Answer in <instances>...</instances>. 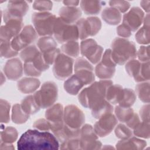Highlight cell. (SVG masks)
I'll list each match as a JSON object with an SVG mask.
<instances>
[{
    "instance_id": "cell-1",
    "label": "cell",
    "mask_w": 150,
    "mask_h": 150,
    "mask_svg": "<svg viewBox=\"0 0 150 150\" xmlns=\"http://www.w3.org/2000/svg\"><path fill=\"white\" fill-rule=\"evenodd\" d=\"M18 149H58L59 144L52 134L36 129H29L24 132L17 143Z\"/></svg>"
},
{
    "instance_id": "cell-2",
    "label": "cell",
    "mask_w": 150,
    "mask_h": 150,
    "mask_svg": "<svg viewBox=\"0 0 150 150\" xmlns=\"http://www.w3.org/2000/svg\"><path fill=\"white\" fill-rule=\"evenodd\" d=\"M111 84L112 82L110 80H101L91 83L79 94V102L83 106L92 108L105 100L107 90Z\"/></svg>"
},
{
    "instance_id": "cell-3",
    "label": "cell",
    "mask_w": 150,
    "mask_h": 150,
    "mask_svg": "<svg viewBox=\"0 0 150 150\" xmlns=\"http://www.w3.org/2000/svg\"><path fill=\"white\" fill-rule=\"evenodd\" d=\"M111 57L117 64H123L137 56V50L133 42L117 38L111 43Z\"/></svg>"
},
{
    "instance_id": "cell-4",
    "label": "cell",
    "mask_w": 150,
    "mask_h": 150,
    "mask_svg": "<svg viewBox=\"0 0 150 150\" xmlns=\"http://www.w3.org/2000/svg\"><path fill=\"white\" fill-rule=\"evenodd\" d=\"M53 34L56 40L60 43L76 41L79 38L77 26L66 22L60 17L56 18L53 28Z\"/></svg>"
},
{
    "instance_id": "cell-5",
    "label": "cell",
    "mask_w": 150,
    "mask_h": 150,
    "mask_svg": "<svg viewBox=\"0 0 150 150\" xmlns=\"http://www.w3.org/2000/svg\"><path fill=\"white\" fill-rule=\"evenodd\" d=\"M33 97L40 108H48L57 100V87L53 81L45 82L33 94Z\"/></svg>"
},
{
    "instance_id": "cell-6",
    "label": "cell",
    "mask_w": 150,
    "mask_h": 150,
    "mask_svg": "<svg viewBox=\"0 0 150 150\" xmlns=\"http://www.w3.org/2000/svg\"><path fill=\"white\" fill-rule=\"evenodd\" d=\"M56 18L55 15L50 13L40 12L33 13L32 15V22L38 34L40 36L53 35Z\"/></svg>"
},
{
    "instance_id": "cell-7",
    "label": "cell",
    "mask_w": 150,
    "mask_h": 150,
    "mask_svg": "<svg viewBox=\"0 0 150 150\" xmlns=\"http://www.w3.org/2000/svg\"><path fill=\"white\" fill-rule=\"evenodd\" d=\"M74 60L64 54H59L54 62L53 67V74L57 79L64 80L69 77L73 72Z\"/></svg>"
},
{
    "instance_id": "cell-8",
    "label": "cell",
    "mask_w": 150,
    "mask_h": 150,
    "mask_svg": "<svg viewBox=\"0 0 150 150\" xmlns=\"http://www.w3.org/2000/svg\"><path fill=\"white\" fill-rule=\"evenodd\" d=\"M80 144L81 149H99L102 144L91 125L85 124L80 129Z\"/></svg>"
},
{
    "instance_id": "cell-9",
    "label": "cell",
    "mask_w": 150,
    "mask_h": 150,
    "mask_svg": "<svg viewBox=\"0 0 150 150\" xmlns=\"http://www.w3.org/2000/svg\"><path fill=\"white\" fill-rule=\"evenodd\" d=\"M79 38L84 39L90 36L96 35L100 30L101 22L97 17H90L86 19H81L76 25Z\"/></svg>"
},
{
    "instance_id": "cell-10",
    "label": "cell",
    "mask_w": 150,
    "mask_h": 150,
    "mask_svg": "<svg viewBox=\"0 0 150 150\" xmlns=\"http://www.w3.org/2000/svg\"><path fill=\"white\" fill-rule=\"evenodd\" d=\"M37 38L35 30L31 25L26 26L19 35L11 41L12 47L16 52L23 49L33 42Z\"/></svg>"
},
{
    "instance_id": "cell-11",
    "label": "cell",
    "mask_w": 150,
    "mask_h": 150,
    "mask_svg": "<svg viewBox=\"0 0 150 150\" xmlns=\"http://www.w3.org/2000/svg\"><path fill=\"white\" fill-rule=\"evenodd\" d=\"M63 121L71 128L80 129L85 121V117L83 111L78 107L69 105L64 108Z\"/></svg>"
},
{
    "instance_id": "cell-12",
    "label": "cell",
    "mask_w": 150,
    "mask_h": 150,
    "mask_svg": "<svg viewBox=\"0 0 150 150\" xmlns=\"http://www.w3.org/2000/svg\"><path fill=\"white\" fill-rule=\"evenodd\" d=\"M80 52L81 54L90 62L96 64L101 58L103 49L101 46L98 45L94 40L88 39L81 42Z\"/></svg>"
},
{
    "instance_id": "cell-13",
    "label": "cell",
    "mask_w": 150,
    "mask_h": 150,
    "mask_svg": "<svg viewBox=\"0 0 150 150\" xmlns=\"http://www.w3.org/2000/svg\"><path fill=\"white\" fill-rule=\"evenodd\" d=\"M94 125V130L97 136L104 137L108 135L117 124L116 117L111 113L107 114L99 118Z\"/></svg>"
},
{
    "instance_id": "cell-14",
    "label": "cell",
    "mask_w": 150,
    "mask_h": 150,
    "mask_svg": "<svg viewBox=\"0 0 150 150\" xmlns=\"http://www.w3.org/2000/svg\"><path fill=\"white\" fill-rule=\"evenodd\" d=\"M1 28V40L11 41L22 30V19H11Z\"/></svg>"
},
{
    "instance_id": "cell-15",
    "label": "cell",
    "mask_w": 150,
    "mask_h": 150,
    "mask_svg": "<svg viewBox=\"0 0 150 150\" xmlns=\"http://www.w3.org/2000/svg\"><path fill=\"white\" fill-rule=\"evenodd\" d=\"M144 12L139 8H132L129 12L123 16V24L126 25L131 31H136L142 24Z\"/></svg>"
},
{
    "instance_id": "cell-16",
    "label": "cell",
    "mask_w": 150,
    "mask_h": 150,
    "mask_svg": "<svg viewBox=\"0 0 150 150\" xmlns=\"http://www.w3.org/2000/svg\"><path fill=\"white\" fill-rule=\"evenodd\" d=\"M25 4V2H10L4 13V22L6 23L11 19H22L28 9V5Z\"/></svg>"
},
{
    "instance_id": "cell-17",
    "label": "cell",
    "mask_w": 150,
    "mask_h": 150,
    "mask_svg": "<svg viewBox=\"0 0 150 150\" xmlns=\"http://www.w3.org/2000/svg\"><path fill=\"white\" fill-rule=\"evenodd\" d=\"M89 84L87 80L81 74L75 73L64 83V90L70 94L76 95L85 85Z\"/></svg>"
},
{
    "instance_id": "cell-18",
    "label": "cell",
    "mask_w": 150,
    "mask_h": 150,
    "mask_svg": "<svg viewBox=\"0 0 150 150\" xmlns=\"http://www.w3.org/2000/svg\"><path fill=\"white\" fill-rule=\"evenodd\" d=\"M4 71L8 79L11 80H16L22 75V63L17 58L9 60L5 63Z\"/></svg>"
},
{
    "instance_id": "cell-19",
    "label": "cell",
    "mask_w": 150,
    "mask_h": 150,
    "mask_svg": "<svg viewBox=\"0 0 150 150\" xmlns=\"http://www.w3.org/2000/svg\"><path fill=\"white\" fill-rule=\"evenodd\" d=\"M58 141L62 143L72 138H80V129H73L67 126L65 123L57 131L53 132Z\"/></svg>"
},
{
    "instance_id": "cell-20",
    "label": "cell",
    "mask_w": 150,
    "mask_h": 150,
    "mask_svg": "<svg viewBox=\"0 0 150 150\" xmlns=\"http://www.w3.org/2000/svg\"><path fill=\"white\" fill-rule=\"evenodd\" d=\"M146 145L145 141L131 137V138L118 141L116 144V148L117 149H143Z\"/></svg>"
},
{
    "instance_id": "cell-21",
    "label": "cell",
    "mask_w": 150,
    "mask_h": 150,
    "mask_svg": "<svg viewBox=\"0 0 150 150\" xmlns=\"http://www.w3.org/2000/svg\"><path fill=\"white\" fill-rule=\"evenodd\" d=\"M124 96V88L119 84H111L106 91L105 99L112 104H119Z\"/></svg>"
},
{
    "instance_id": "cell-22",
    "label": "cell",
    "mask_w": 150,
    "mask_h": 150,
    "mask_svg": "<svg viewBox=\"0 0 150 150\" xmlns=\"http://www.w3.org/2000/svg\"><path fill=\"white\" fill-rule=\"evenodd\" d=\"M63 107L61 104H56L48 108L45 114L46 119L50 123H57L63 121Z\"/></svg>"
},
{
    "instance_id": "cell-23",
    "label": "cell",
    "mask_w": 150,
    "mask_h": 150,
    "mask_svg": "<svg viewBox=\"0 0 150 150\" xmlns=\"http://www.w3.org/2000/svg\"><path fill=\"white\" fill-rule=\"evenodd\" d=\"M40 84V81L34 78H23L18 82V90L23 93H32L34 92Z\"/></svg>"
},
{
    "instance_id": "cell-24",
    "label": "cell",
    "mask_w": 150,
    "mask_h": 150,
    "mask_svg": "<svg viewBox=\"0 0 150 150\" xmlns=\"http://www.w3.org/2000/svg\"><path fill=\"white\" fill-rule=\"evenodd\" d=\"M81 15V12L79 8L74 7L62 8L59 11L60 18L66 22L73 24L76 22Z\"/></svg>"
},
{
    "instance_id": "cell-25",
    "label": "cell",
    "mask_w": 150,
    "mask_h": 150,
    "mask_svg": "<svg viewBox=\"0 0 150 150\" xmlns=\"http://www.w3.org/2000/svg\"><path fill=\"white\" fill-rule=\"evenodd\" d=\"M101 16L105 22L111 25L118 24L121 20V15L115 8L105 9L102 12Z\"/></svg>"
},
{
    "instance_id": "cell-26",
    "label": "cell",
    "mask_w": 150,
    "mask_h": 150,
    "mask_svg": "<svg viewBox=\"0 0 150 150\" xmlns=\"http://www.w3.org/2000/svg\"><path fill=\"white\" fill-rule=\"evenodd\" d=\"M91 110L93 116L98 119L107 114L111 113L113 111V107L109 102L104 100L101 103L93 107Z\"/></svg>"
},
{
    "instance_id": "cell-27",
    "label": "cell",
    "mask_w": 150,
    "mask_h": 150,
    "mask_svg": "<svg viewBox=\"0 0 150 150\" xmlns=\"http://www.w3.org/2000/svg\"><path fill=\"white\" fill-rule=\"evenodd\" d=\"M149 15L144 20V25L136 33L135 39L139 44H148L149 42Z\"/></svg>"
},
{
    "instance_id": "cell-28",
    "label": "cell",
    "mask_w": 150,
    "mask_h": 150,
    "mask_svg": "<svg viewBox=\"0 0 150 150\" xmlns=\"http://www.w3.org/2000/svg\"><path fill=\"white\" fill-rule=\"evenodd\" d=\"M115 71V67H110L103 64L101 62L96 67L95 73L100 79L106 80L111 79L114 76Z\"/></svg>"
},
{
    "instance_id": "cell-29",
    "label": "cell",
    "mask_w": 150,
    "mask_h": 150,
    "mask_svg": "<svg viewBox=\"0 0 150 150\" xmlns=\"http://www.w3.org/2000/svg\"><path fill=\"white\" fill-rule=\"evenodd\" d=\"M21 105L23 110L29 115L36 113L40 108L36 103L33 96H29L25 97L22 100Z\"/></svg>"
},
{
    "instance_id": "cell-30",
    "label": "cell",
    "mask_w": 150,
    "mask_h": 150,
    "mask_svg": "<svg viewBox=\"0 0 150 150\" xmlns=\"http://www.w3.org/2000/svg\"><path fill=\"white\" fill-rule=\"evenodd\" d=\"M29 115L26 113L21 107V104H16L13 106L12 112V120L16 124L25 122L29 118Z\"/></svg>"
},
{
    "instance_id": "cell-31",
    "label": "cell",
    "mask_w": 150,
    "mask_h": 150,
    "mask_svg": "<svg viewBox=\"0 0 150 150\" xmlns=\"http://www.w3.org/2000/svg\"><path fill=\"white\" fill-rule=\"evenodd\" d=\"M38 49L41 53H45L56 48L57 44L53 38L50 36H44L40 38L37 43Z\"/></svg>"
},
{
    "instance_id": "cell-32",
    "label": "cell",
    "mask_w": 150,
    "mask_h": 150,
    "mask_svg": "<svg viewBox=\"0 0 150 150\" xmlns=\"http://www.w3.org/2000/svg\"><path fill=\"white\" fill-rule=\"evenodd\" d=\"M117 118L122 122H127L134 115V111L130 107L117 105L115 108Z\"/></svg>"
},
{
    "instance_id": "cell-33",
    "label": "cell",
    "mask_w": 150,
    "mask_h": 150,
    "mask_svg": "<svg viewBox=\"0 0 150 150\" xmlns=\"http://www.w3.org/2000/svg\"><path fill=\"white\" fill-rule=\"evenodd\" d=\"M18 138L17 130L12 127H7L1 134V142L12 144Z\"/></svg>"
},
{
    "instance_id": "cell-34",
    "label": "cell",
    "mask_w": 150,
    "mask_h": 150,
    "mask_svg": "<svg viewBox=\"0 0 150 150\" xmlns=\"http://www.w3.org/2000/svg\"><path fill=\"white\" fill-rule=\"evenodd\" d=\"M62 50L68 56L77 57L80 52L79 43L76 41L67 42L62 45Z\"/></svg>"
},
{
    "instance_id": "cell-35",
    "label": "cell",
    "mask_w": 150,
    "mask_h": 150,
    "mask_svg": "<svg viewBox=\"0 0 150 150\" xmlns=\"http://www.w3.org/2000/svg\"><path fill=\"white\" fill-rule=\"evenodd\" d=\"M40 52L39 50L35 46H30L22 50L20 53V56L25 63L32 62Z\"/></svg>"
},
{
    "instance_id": "cell-36",
    "label": "cell",
    "mask_w": 150,
    "mask_h": 150,
    "mask_svg": "<svg viewBox=\"0 0 150 150\" xmlns=\"http://www.w3.org/2000/svg\"><path fill=\"white\" fill-rule=\"evenodd\" d=\"M81 7L87 15H96L100 12L101 6L98 1H82Z\"/></svg>"
},
{
    "instance_id": "cell-37",
    "label": "cell",
    "mask_w": 150,
    "mask_h": 150,
    "mask_svg": "<svg viewBox=\"0 0 150 150\" xmlns=\"http://www.w3.org/2000/svg\"><path fill=\"white\" fill-rule=\"evenodd\" d=\"M134 79L137 82H141L149 80V62L141 63L139 70Z\"/></svg>"
},
{
    "instance_id": "cell-38",
    "label": "cell",
    "mask_w": 150,
    "mask_h": 150,
    "mask_svg": "<svg viewBox=\"0 0 150 150\" xmlns=\"http://www.w3.org/2000/svg\"><path fill=\"white\" fill-rule=\"evenodd\" d=\"M136 96L134 91L130 88H124V96L119 105L130 107L135 102Z\"/></svg>"
},
{
    "instance_id": "cell-39",
    "label": "cell",
    "mask_w": 150,
    "mask_h": 150,
    "mask_svg": "<svg viewBox=\"0 0 150 150\" xmlns=\"http://www.w3.org/2000/svg\"><path fill=\"white\" fill-rule=\"evenodd\" d=\"M149 83H142L138 84L136 87V92L139 99L145 103H149Z\"/></svg>"
},
{
    "instance_id": "cell-40",
    "label": "cell",
    "mask_w": 150,
    "mask_h": 150,
    "mask_svg": "<svg viewBox=\"0 0 150 150\" xmlns=\"http://www.w3.org/2000/svg\"><path fill=\"white\" fill-rule=\"evenodd\" d=\"M133 134L138 137L143 138H149V122H139L138 125L134 129Z\"/></svg>"
},
{
    "instance_id": "cell-41",
    "label": "cell",
    "mask_w": 150,
    "mask_h": 150,
    "mask_svg": "<svg viewBox=\"0 0 150 150\" xmlns=\"http://www.w3.org/2000/svg\"><path fill=\"white\" fill-rule=\"evenodd\" d=\"M18 54V52L15 51L11 46V41L1 40V55L5 58H9Z\"/></svg>"
},
{
    "instance_id": "cell-42",
    "label": "cell",
    "mask_w": 150,
    "mask_h": 150,
    "mask_svg": "<svg viewBox=\"0 0 150 150\" xmlns=\"http://www.w3.org/2000/svg\"><path fill=\"white\" fill-rule=\"evenodd\" d=\"M132 131L128 127L124 124H118L115 129V134L116 137L121 139H126L129 138L132 135Z\"/></svg>"
},
{
    "instance_id": "cell-43",
    "label": "cell",
    "mask_w": 150,
    "mask_h": 150,
    "mask_svg": "<svg viewBox=\"0 0 150 150\" xmlns=\"http://www.w3.org/2000/svg\"><path fill=\"white\" fill-rule=\"evenodd\" d=\"M10 104L6 100H1V122L8 123L9 121Z\"/></svg>"
},
{
    "instance_id": "cell-44",
    "label": "cell",
    "mask_w": 150,
    "mask_h": 150,
    "mask_svg": "<svg viewBox=\"0 0 150 150\" xmlns=\"http://www.w3.org/2000/svg\"><path fill=\"white\" fill-rule=\"evenodd\" d=\"M140 64L141 63L137 60H131L127 62L125 66V70L129 76L134 77L136 76Z\"/></svg>"
},
{
    "instance_id": "cell-45",
    "label": "cell",
    "mask_w": 150,
    "mask_h": 150,
    "mask_svg": "<svg viewBox=\"0 0 150 150\" xmlns=\"http://www.w3.org/2000/svg\"><path fill=\"white\" fill-rule=\"evenodd\" d=\"M61 149H81L80 138H72L62 142L60 147Z\"/></svg>"
},
{
    "instance_id": "cell-46",
    "label": "cell",
    "mask_w": 150,
    "mask_h": 150,
    "mask_svg": "<svg viewBox=\"0 0 150 150\" xmlns=\"http://www.w3.org/2000/svg\"><path fill=\"white\" fill-rule=\"evenodd\" d=\"M42 54L45 62L48 65H50L54 63L57 56L60 54V50L57 48H55L48 52L42 53Z\"/></svg>"
},
{
    "instance_id": "cell-47",
    "label": "cell",
    "mask_w": 150,
    "mask_h": 150,
    "mask_svg": "<svg viewBox=\"0 0 150 150\" xmlns=\"http://www.w3.org/2000/svg\"><path fill=\"white\" fill-rule=\"evenodd\" d=\"M81 70H89L93 71V67L86 59L83 57H80L76 60L74 71Z\"/></svg>"
},
{
    "instance_id": "cell-48",
    "label": "cell",
    "mask_w": 150,
    "mask_h": 150,
    "mask_svg": "<svg viewBox=\"0 0 150 150\" xmlns=\"http://www.w3.org/2000/svg\"><path fill=\"white\" fill-rule=\"evenodd\" d=\"M24 72L26 76H39L41 71L38 70L32 62H27L24 64Z\"/></svg>"
},
{
    "instance_id": "cell-49",
    "label": "cell",
    "mask_w": 150,
    "mask_h": 150,
    "mask_svg": "<svg viewBox=\"0 0 150 150\" xmlns=\"http://www.w3.org/2000/svg\"><path fill=\"white\" fill-rule=\"evenodd\" d=\"M33 127L39 130L47 131L50 129V123L47 120L39 119L34 122Z\"/></svg>"
},
{
    "instance_id": "cell-50",
    "label": "cell",
    "mask_w": 150,
    "mask_h": 150,
    "mask_svg": "<svg viewBox=\"0 0 150 150\" xmlns=\"http://www.w3.org/2000/svg\"><path fill=\"white\" fill-rule=\"evenodd\" d=\"M137 56L142 62H149V46L140 47L138 52H137Z\"/></svg>"
},
{
    "instance_id": "cell-51",
    "label": "cell",
    "mask_w": 150,
    "mask_h": 150,
    "mask_svg": "<svg viewBox=\"0 0 150 150\" xmlns=\"http://www.w3.org/2000/svg\"><path fill=\"white\" fill-rule=\"evenodd\" d=\"M50 2H42V1H36L33 5V8L36 10L44 11L50 10L52 8V3L48 5L47 4Z\"/></svg>"
},
{
    "instance_id": "cell-52",
    "label": "cell",
    "mask_w": 150,
    "mask_h": 150,
    "mask_svg": "<svg viewBox=\"0 0 150 150\" xmlns=\"http://www.w3.org/2000/svg\"><path fill=\"white\" fill-rule=\"evenodd\" d=\"M117 32L119 36L123 38H128L131 35V30L123 23L117 28Z\"/></svg>"
},
{
    "instance_id": "cell-53",
    "label": "cell",
    "mask_w": 150,
    "mask_h": 150,
    "mask_svg": "<svg viewBox=\"0 0 150 150\" xmlns=\"http://www.w3.org/2000/svg\"><path fill=\"white\" fill-rule=\"evenodd\" d=\"M140 122L138 115L137 114H134L132 117L126 122L127 125L132 129H134Z\"/></svg>"
},
{
    "instance_id": "cell-54",
    "label": "cell",
    "mask_w": 150,
    "mask_h": 150,
    "mask_svg": "<svg viewBox=\"0 0 150 150\" xmlns=\"http://www.w3.org/2000/svg\"><path fill=\"white\" fill-rule=\"evenodd\" d=\"M139 112L142 122H149V105L143 106Z\"/></svg>"
},
{
    "instance_id": "cell-55",
    "label": "cell",
    "mask_w": 150,
    "mask_h": 150,
    "mask_svg": "<svg viewBox=\"0 0 150 150\" xmlns=\"http://www.w3.org/2000/svg\"><path fill=\"white\" fill-rule=\"evenodd\" d=\"M0 148L1 149H14L15 148L13 146L12 144L9 143H4V142H1L0 144Z\"/></svg>"
}]
</instances>
